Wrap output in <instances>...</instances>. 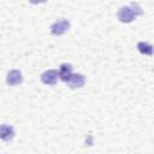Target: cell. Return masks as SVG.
Here are the masks:
<instances>
[{"mask_svg":"<svg viewBox=\"0 0 154 154\" xmlns=\"http://www.w3.org/2000/svg\"><path fill=\"white\" fill-rule=\"evenodd\" d=\"M72 65L71 64H67V63H65V64H61L60 66H59V70H58V73H59V78L61 79V81H64V82H67L69 79H70V77L72 76Z\"/></svg>","mask_w":154,"mask_h":154,"instance_id":"obj_6","label":"cell"},{"mask_svg":"<svg viewBox=\"0 0 154 154\" xmlns=\"http://www.w3.org/2000/svg\"><path fill=\"white\" fill-rule=\"evenodd\" d=\"M70 29V22L65 18H60L51 25V34L54 36L64 35Z\"/></svg>","mask_w":154,"mask_h":154,"instance_id":"obj_2","label":"cell"},{"mask_svg":"<svg viewBox=\"0 0 154 154\" xmlns=\"http://www.w3.org/2000/svg\"><path fill=\"white\" fill-rule=\"evenodd\" d=\"M137 49L140 53H142L144 55H152L154 53V47L150 43L144 42V41H141L137 43Z\"/></svg>","mask_w":154,"mask_h":154,"instance_id":"obj_8","label":"cell"},{"mask_svg":"<svg viewBox=\"0 0 154 154\" xmlns=\"http://www.w3.org/2000/svg\"><path fill=\"white\" fill-rule=\"evenodd\" d=\"M59 73L58 70H47L41 75V81L46 85H54L58 81Z\"/></svg>","mask_w":154,"mask_h":154,"instance_id":"obj_3","label":"cell"},{"mask_svg":"<svg viewBox=\"0 0 154 154\" xmlns=\"http://www.w3.org/2000/svg\"><path fill=\"white\" fill-rule=\"evenodd\" d=\"M0 137L4 141H11L14 137V129L11 125L2 124L1 129H0Z\"/></svg>","mask_w":154,"mask_h":154,"instance_id":"obj_7","label":"cell"},{"mask_svg":"<svg viewBox=\"0 0 154 154\" xmlns=\"http://www.w3.org/2000/svg\"><path fill=\"white\" fill-rule=\"evenodd\" d=\"M66 83L71 89L82 88L84 85V83H85V77L82 73H72V76L70 77V79Z\"/></svg>","mask_w":154,"mask_h":154,"instance_id":"obj_4","label":"cell"},{"mask_svg":"<svg viewBox=\"0 0 154 154\" xmlns=\"http://www.w3.org/2000/svg\"><path fill=\"white\" fill-rule=\"evenodd\" d=\"M141 13H142V8L140 7V5L138 4H131L129 6L120 7L117 17L122 23H130L134 19H136Z\"/></svg>","mask_w":154,"mask_h":154,"instance_id":"obj_1","label":"cell"},{"mask_svg":"<svg viewBox=\"0 0 154 154\" xmlns=\"http://www.w3.org/2000/svg\"><path fill=\"white\" fill-rule=\"evenodd\" d=\"M23 81V77H22V72L19 70H11L8 71L7 73V77H6V82L8 85L11 87H14V85H18L20 84Z\"/></svg>","mask_w":154,"mask_h":154,"instance_id":"obj_5","label":"cell"}]
</instances>
